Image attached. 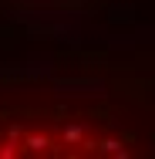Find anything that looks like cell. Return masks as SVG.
I'll return each mask as SVG.
<instances>
[{
  "label": "cell",
  "mask_w": 155,
  "mask_h": 159,
  "mask_svg": "<svg viewBox=\"0 0 155 159\" xmlns=\"http://www.w3.org/2000/svg\"><path fill=\"white\" fill-rule=\"evenodd\" d=\"M155 156V112L111 95L58 85L0 88V159Z\"/></svg>",
  "instance_id": "6da1fadb"
}]
</instances>
